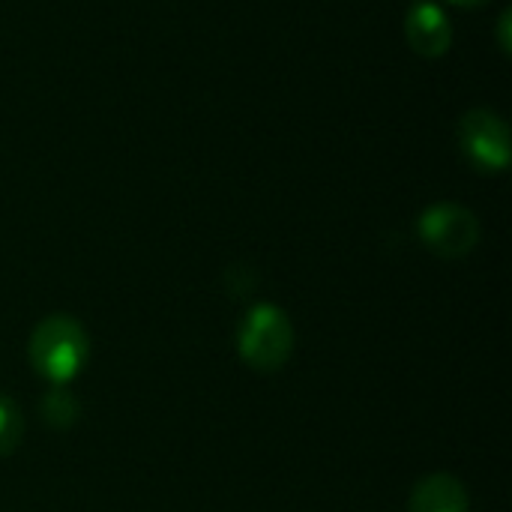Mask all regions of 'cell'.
<instances>
[{
    "label": "cell",
    "mask_w": 512,
    "mask_h": 512,
    "mask_svg": "<svg viewBox=\"0 0 512 512\" xmlns=\"http://www.w3.org/2000/svg\"><path fill=\"white\" fill-rule=\"evenodd\" d=\"M90 357V336L84 324L66 312L45 315L27 342V360L36 369L39 378H45L51 387L69 384L81 375Z\"/></svg>",
    "instance_id": "cell-1"
},
{
    "label": "cell",
    "mask_w": 512,
    "mask_h": 512,
    "mask_svg": "<svg viewBox=\"0 0 512 512\" xmlns=\"http://www.w3.org/2000/svg\"><path fill=\"white\" fill-rule=\"evenodd\" d=\"M294 342L297 336H294V324L288 312L273 303L252 306L243 315L240 330H237L240 360L261 375H273L285 369V363L294 357Z\"/></svg>",
    "instance_id": "cell-2"
},
{
    "label": "cell",
    "mask_w": 512,
    "mask_h": 512,
    "mask_svg": "<svg viewBox=\"0 0 512 512\" xmlns=\"http://www.w3.org/2000/svg\"><path fill=\"white\" fill-rule=\"evenodd\" d=\"M417 237L432 255H438L444 261H456V258H465L477 249L480 219L474 216V210H468L462 204L441 201V204H432L420 213Z\"/></svg>",
    "instance_id": "cell-3"
},
{
    "label": "cell",
    "mask_w": 512,
    "mask_h": 512,
    "mask_svg": "<svg viewBox=\"0 0 512 512\" xmlns=\"http://www.w3.org/2000/svg\"><path fill=\"white\" fill-rule=\"evenodd\" d=\"M459 147L468 162L486 174L504 171L510 165V129L501 114L489 108H474L459 120Z\"/></svg>",
    "instance_id": "cell-4"
},
{
    "label": "cell",
    "mask_w": 512,
    "mask_h": 512,
    "mask_svg": "<svg viewBox=\"0 0 512 512\" xmlns=\"http://www.w3.org/2000/svg\"><path fill=\"white\" fill-rule=\"evenodd\" d=\"M405 36H408V45L417 54H423V57H441L453 45V24H450L447 12L438 3L420 0V3H414L408 9Z\"/></svg>",
    "instance_id": "cell-5"
},
{
    "label": "cell",
    "mask_w": 512,
    "mask_h": 512,
    "mask_svg": "<svg viewBox=\"0 0 512 512\" xmlns=\"http://www.w3.org/2000/svg\"><path fill=\"white\" fill-rule=\"evenodd\" d=\"M471 498L462 480L453 474H429L423 477L408 498V512H468Z\"/></svg>",
    "instance_id": "cell-6"
},
{
    "label": "cell",
    "mask_w": 512,
    "mask_h": 512,
    "mask_svg": "<svg viewBox=\"0 0 512 512\" xmlns=\"http://www.w3.org/2000/svg\"><path fill=\"white\" fill-rule=\"evenodd\" d=\"M78 414H81V405H78L75 393H72L66 384L51 387V390L42 396V402H39V417H42V423H45L48 429H54V432L72 429V426L78 423Z\"/></svg>",
    "instance_id": "cell-7"
},
{
    "label": "cell",
    "mask_w": 512,
    "mask_h": 512,
    "mask_svg": "<svg viewBox=\"0 0 512 512\" xmlns=\"http://www.w3.org/2000/svg\"><path fill=\"white\" fill-rule=\"evenodd\" d=\"M24 441V411L21 405L0 393V459L12 456Z\"/></svg>",
    "instance_id": "cell-8"
},
{
    "label": "cell",
    "mask_w": 512,
    "mask_h": 512,
    "mask_svg": "<svg viewBox=\"0 0 512 512\" xmlns=\"http://www.w3.org/2000/svg\"><path fill=\"white\" fill-rule=\"evenodd\" d=\"M510 18H512V12L507 9L504 15H501V48L510 54Z\"/></svg>",
    "instance_id": "cell-9"
},
{
    "label": "cell",
    "mask_w": 512,
    "mask_h": 512,
    "mask_svg": "<svg viewBox=\"0 0 512 512\" xmlns=\"http://www.w3.org/2000/svg\"><path fill=\"white\" fill-rule=\"evenodd\" d=\"M450 3H456V6H468V9H474V6H483V3H489V0H450Z\"/></svg>",
    "instance_id": "cell-10"
}]
</instances>
